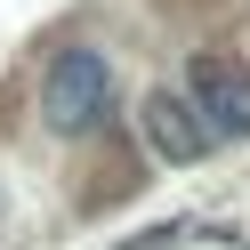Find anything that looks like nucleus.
<instances>
[{
    "label": "nucleus",
    "instance_id": "f257e3e1",
    "mask_svg": "<svg viewBox=\"0 0 250 250\" xmlns=\"http://www.w3.org/2000/svg\"><path fill=\"white\" fill-rule=\"evenodd\" d=\"M41 121L57 137H97L113 121V65L97 49H57L41 73Z\"/></svg>",
    "mask_w": 250,
    "mask_h": 250
},
{
    "label": "nucleus",
    "instance_id": "f03ea898",
    "mask_svg": "<svg viewBox=\"0 0 250 250\" xmlns=\"http://www.w3.org/2000/svg\"><path fill=\"white\" fill-rule=\"evenodd\" d=\"M186 105H194V121L210 129V146L218 137H250V73L234 65V57H194L186 65Z\"/></svg>",
    "mask_w": 250,
    "mask_h": 250
},
{
    "label": "nucleus",
    "instance_id": "7ed1b4c3",
    "mask_svg": "<svg viewBox=\"0 0 250 250\" xmlns=\"http://www.w3.org/2000/svg\"><path fill=\"white\" fill-rule=\"evenodd\" d=\"M137 129H146V146L162 153L169 169H194L202 153H210V129L194 121V105H186L178 89H153V97H146V113H137Z\"/></svg>",
    "mask_w": 250,
    "mask_h": 250
}]
</instances>
